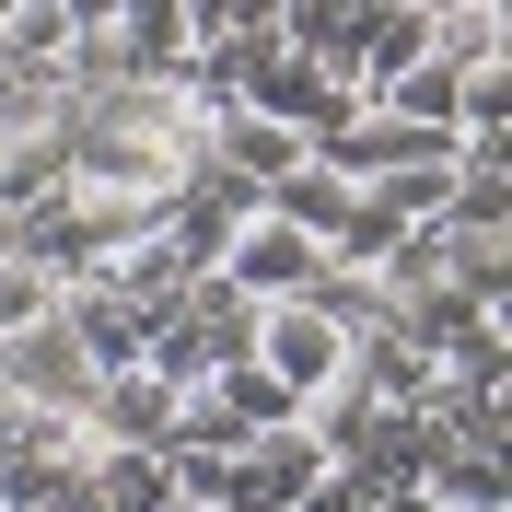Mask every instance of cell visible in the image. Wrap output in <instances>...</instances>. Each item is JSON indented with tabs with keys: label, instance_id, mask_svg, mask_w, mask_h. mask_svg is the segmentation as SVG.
<instances>
[{
	"label": "cell",
	"instance_id": "cell-1",
	"mask_svg": "<svg viewBox=\"0 0 512 512\" xmlns=\"http://www.w3.org/2000/svg\"><path fill=\"white\" fill-rule=\"evenodd\" d=\"M245 361L268 384H280L291 408H303V396H326V384L350 373V326L326 315L315 291H280V303H256V338H245Z\"/></svg>",
	"mask_w": 512,
	"mask_h": 512
},
{
	"label": "cell",
	"instance_id": "cell-2",
	"mask_svg": "<svg viewBox=\"0 0 512 512\" xmlns=\"http://www.w3.org/2000/svg\"><path fill=\"white\" fill-rule=\"evenodd\" d=\"M0 396H12V408H35V419H82L94 361H82V338L59 326V303H47L35 326H12V338H0Z\"/></svg>",
	"mask_w": 512,
	"mask_h": 512
},
{
	"label": "cell",
	"instance_id": "cell-3",
	"mask_svg": "<svg viewBox=\"0 0 512 512\" xmlns=\"http://www.w3.org/2000/svg\"><path fill=\"white\" fill-rule=\"evenodd\" d=\"M315 268H326V245H315L303 222H280L268 198H256V210H245V233L222 245V280L245 291V303H280V291H303Z\"/></svg>",
	"mask_w": 512,
	"mask_h": 512
},
{
	"label": "cell",
	"instance_id": "cell-4",
	"mask_svg": "<svg viewBox=\"0 0 512 512\" xmlns=\"http://www.w3.org/2000/svg\"><path fill=\"white\" fill-rule=\"evenodd\" d=\"M419 512H512V466L501 443H419Z\"/></svg>",
	"mask_w": 512,
	"mask_h": 512
},
{
	"label": "cell",
	"instance_id": "cell-5",
	"mask_svg": "<svg viewBox=\"0 0 512 512\" xmlns=\"http://www.w3.org/2000/svg\"><path fill=\"white\" fill-rule=\"evenodd\" d=\"M82 431H94V443H163V431H175V384H163L152 361H117V373H94V396H82Z\"/></svg>",
	"mask_w": 512,
	"mask_h": 512
},
{
	"label": "cell",
	"instance_id": "cell-6",
	"mask_svg": "<svg viewBox=\"0 0 512 512\" xmlns=\"http://www.w3.org/2000/svg\"><path fill=\"white\" fill-rule=\"evenodd\" d=\"M419 59H431V0H361V59H350L361 94H384V82L419 70Z\"/></svg>",
	"mask_w": 512,
	"mask_h": 512
},
{
	"label": "cell",
	"instance_id": "cell-7",
	"mask_svg": "<svg viewBox=\"0 0 512 512\" xmlns=\"http://www.w3.org/2000/svg\"><path fill=\"white\" fill-rule=\"evenodd\" d=\"M280 47L350 82V59H361V0H280Z\"/></svg>",
	"mask_w": 512,
	"mask_h": 512
},
{
	"label": "cell",
	"instance_id": "cell-8",
	"mask_svg": "<svg viewBox=\"0 0 512 512\" xmlns=\"http://www.w3.org/2000/svg\"><path fill=\"white\" fill-rule=\"evenodd\" d=\"M350 384L384 396V408H431V361H419L396 326H361V338H350Z\"/></svg>",
	"mask_w": 512,
	"mask_h": 512
},
{
	"label": "cell",
	"instance_id": "cell-9",
	"mask_svg": "<svg viewBox=\"0 0 512 512\" xmlns=\"http://www.w3.org/2000/svg\"><path fill=\"white\" fill-rule=\"evenodd\" d=\"M268 210H280V222H303V233H315V245H326V233L350 222V175H338V163H315V152H303V163H291V175H268Z\"/></svg>",
	"mask_w": 512,
	"mask_h": 512
},
{
	"label": "cell",
	"instance_id": "cell-10",
	"mask_svg": "<svg viewBox=\"0 0 512 512\" xmlns=\"http://www.w3.org/2000/svg\"><path fill=\"white\" fill-rule=\"evenodd\" d=\"M70 94H59V70H35V59H0V140H35V128H59Z\"/></svg>",
	"mask_w": 512,
	"mask_h": 512
},
{
	"label": "cell",
	"instance_id": "cell-11",
	"mask_svg": "<svg viewBox=\"0 0 512 512\" xmlns=\"http://www.w3.org/2000/svg\"><path fill=\"white\" fill-rule=\"evenodd\" d=\"M443 187H454V163H384V175H361V198L384 222H443Z\"/></svg>",
	"mask_w": 512,
	"mask_h": 512
},
{
	"label": "cell",
	"instance_id": "cell-12",
	"mask_svg": "<svg viewBox=\"0 0 512 512\" xmlns=\"http://www.w3.org/2000/svg\"><path fill=\"white\" fill-rule=\"evenodd\" d=\"M443 222H466V233H501V222H512V163H454Z\"/></svg>",
	"mask_w": 512,
	"mask_h": 512
},
{
	"label": "cell",
	"instance_id": "cell-13",
	"mask_svg": "<svg viewBox=\"0 0 512 512\" xmlns=\"http://www.w3.org/2000/svg\"><path fill=\"white\" fill-rule=\"evenodd\" d=\"M373 105H396V117H419V128H454V70H443V59H419V70H396Z\"/></svg>",
	"mask_w": 512,
	"mask_h": 512
},
{
	"label": "cell",
	"instance_id": "cell-14",
	"mask_svg": "<svg viewBox=\"0 0 512 512\" xmlns=\"http://www.w3.org/2000/svg\"><path fill=\"white\" fill-rule=\"evenodd\" d=\"M396 233H408V222H384L373 198H361V187H350V222L326 233V268H384V245H396Z\"/></svg>",
	"mask_w": 512,
	"mask_h": 512
},
{
	"label": "cell",
	"instance_id": "cell-15",
	"mask_svg": "<svg viewBox=\"0 0 512 512\" xmlns=\"http://www.w3.org/2000/svg\"><path fill=\"white\" fill-rule=\"evenodd\" d=\"M47 303H59V280H47L35 256H0V338H12V326H35Z\"/></svg>",
	"mask_w": 512,
	"mask_h": 512
},
{
	"label": "cell",
	"instance_id": "cell-16",
	"mask_svg": "<svg viewBox=\"0 0 512 512\" xmlns=\"http://www.w3.org/2000/svg\"><path fill=\"white\" fill-rule=\"evenodd\" d=\"M198 47H222V35H280V0H187Z\"/></svg>",
	"mask_w": 512,
	"mask_h": 512
},
{
	"label": "cell",
	"instance_id": "cell-17",
	"mask_svg": "<svg viewBox=\"0 0 512 512\" xmlns=\"http://www.w3.org/2000/svg\"><path fill=\"white\" fill-rule=\"evenodd\" d=\"M70 12V35H94V24H117V0H59Z\"/></svg>",
	"mask_w": 512,
	"mask_h": 512
},
{
	"label": "cell",
	"instance_id": "cell-18",
	"mask_svg": "<svg viewBox=\"0 0 512 512\" xmlns=\"http://www.w3.org/2000/svg\"><path fill=\"white\" fill-rule=\"evenodd\" d=\"M0 12H12V0H0Z\"/></svg>",
	"mask_w": 512,
	"mask_h": 512
}]
</instances>
